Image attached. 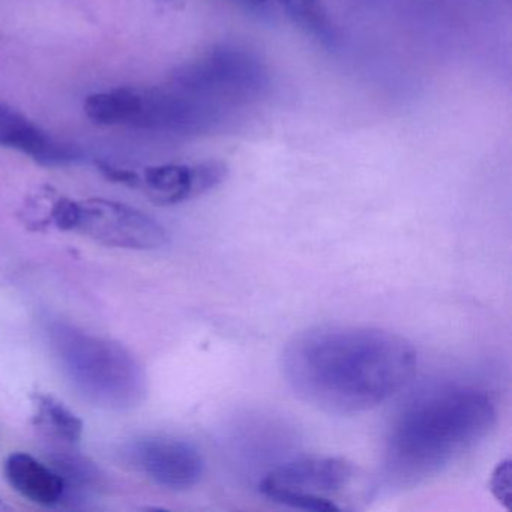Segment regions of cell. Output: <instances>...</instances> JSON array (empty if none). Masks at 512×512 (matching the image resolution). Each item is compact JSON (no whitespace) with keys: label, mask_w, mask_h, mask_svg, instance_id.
Segmentation results:
<instances>
[{"label":"cell","mask_w":512,"mask_h":512,"mask_svg":"<svg viewBox=\"0 0 512 512\" xmlns=\"http://www.w3.org/2000/svg\"><path fill=\"white\" fill-rule=\"evenodd\" d=\"M415 347L395 332L325 325L299 332L281 358L284 379L305 403L331 413H359L394 397L412 380Z\"/></svg>","instance_id":"cell-1"},{"label":"cell","mask_w":512,"mask_h":512,"mask_svg":"<svg viewBox=\"0 0 512 512\" xmlns=\"http://www.w3.org/2000/svg\"><path fill=\"white\" fill-rule=\"evenodd\" d=\"M496 404L484 389L445 385L404 407L386 442L388 478L415 485L443 472L493 430Z\"/></svg>","instance_id":"cell-2"},{"label":"cell","mask_w":512,"mask_h":512,"mask_svg":"<svg viewBox=\"0 0 512 512\" xmlns=\"http://www.w3.org/2000/svg\"><path fill=\"white\" fill-rule=\"evenodd\" d=\"M46 335L62 374L86 401L107 410H130L143 403L145 370L122 344L64 320H49Z\"/></svg>","instance_id":"cell-3"},{"label":"cell","mask_w":512,"mask_h":512,"mask_svg":"<svg viewBox=\"0 0 512 512\" xmlns=\"http://www.w3.org/2000/svg\"><path fill=\"white\" fill-rule=\"evenodd\" d=\"M359 479L355 464L340 457H304L287 461L260 482V493L287 508L341 512Z\"/></svg>","instance_id":"cell-4"},{"label":"cell","mask_w":512,"mask_h":512,"mask_svg":"<svg viewBox=\"0 0 512 512\" xmlns=\"http://www.w3.org/2000/svg\"><path fill=\"white\" fill-rule=\"evenodd\" d=\"M76 232L104 247L125 250H158L169 241L166 229L145 212L104 199L79 202Z\"/></svg>","instance_id":"cell-5"},{"label":"cell","mask_w":512,"mask_h":512,"mask_svg":"<svg viewBox=\"0 0 512 512\" xmlns=\"http://www.w3.org/2000/svg\"><path fill=\"white\" fill-rule=\"evenodd\" d=\"M127 457L143 475L172 491L191 490L205 472L199 448L178 437H143L128 446Z\"/></svg>","instance_id":"cell-6"},{"label":"cell","mask_w":512,"mask_h":512,"mask_svg":"<svg viewBox=\"0 0 512 512\" xmlns=\"http://www.w3.org/2000/svg\"><path fill=\"white\" fill-rule=\"evenodd\" d=\"M262 67L251 56L233 50L211 53L176 74L184 91L202 94H250L262 83Z\"/></svg>","instance_id":"cell-7"},{"label":"cell","mask_w":512,"mask_h":512,"mask_svg":"<svg viewBox=\"0 0 512 512\" xmlns=\"http://www.w3.org/2000/svg\"><path fill=\"white\" fill-rule=\"evenodd\" d=\"M227 175L229 169L223 161H203L194 166L164 164L146 169L143 184L152 202L172 206L209 193L223 184Z\"/></svg>","instance_id":"cell-8"},{"label":"cell","mask_w":512,"mask_h":512,"mask_svg":"<svg viewBox=\"0 0 512 512\" xmlns=\"http://www.w3.org/2000/svg\"><path fill=\"white\" fill-rule=\"evenodd\" d=\"M4 473L8 484L25 499L46 508L62 505L64 479L50 464L41 463L26 452H13L5 460Z\"/></svg>","instance_id":"cell-9"},{"label":"cell","mask_w":512,"mask_h":512,"mask_svg":"<svg viewBox=\"0 0 512 512\" xmlns=\"http://www.w3.org/2000/svg\"><path fill=\"white\" fill-rule=\"evenodd\" d=\"M0 146L16 149L44 164H62L74 160L70 149L50 139L26 116L2 101H0Z\"/></svg>","instance_id":"cell-10"},{"label":"cell","mask_w":512,"mask_h":512,"mask_svg":"<svg viewBox=\"0 0 512 512\" xmlns=\"http://www.w3.org/2000/svg\"><path fill=\"white\" fill-rule=\"evenodd\" d=\"M50 466L64 479L65 496L61 506L77 508L92 493L106 485V475L76 446L55 443L49 451Z\"/></svg>","instance_id":"cell-11"},{"label":"cell","mask_w":512,"mask_h":512,"mask_svg":"<svg viewBox=\"0 0 512 512\" xmlns=\"http://www.w3.org/2000/svg\"><path fill=\"white\" fill-rule=\"evenodd\" d=\"M86 118L101 127L131 125L137 127L142 115V91L140 89H115L89 95L83 104Z\"/></svg>","instance_id":"cell-12"},{"label":"cell","mask_w":512,"mask_h":512,"mask_svg":"<svg viewBox=\"0 0 512 512\" xmlns=\"http://www.w3.org/2000/svg\"><path fill=\"white\" fill-rule=\"evenodd\" d=\"M35 425L55 443L76 446L83 436V421L49 395L34 397Z\"/></svg>","instance_id":"cell-13"},{"label":"cell","mask_w":512,"mask_h":512,"mask_svg":"<svg viewBox=\"0 0 512 512\" xmlns=\"http://www.w3.org/2000/svg\"><path fill=\"white\" fill-rule=\"evenodd\" d=\"M290 16L311 34L323 40L334 38V29L320 0H281Z\"/></svg>","instance_id":"cell-14"},{"label":"cell","mask_w":512,"mask_h":512,"mask_svg":"<svg viewBox=\"0 0 512 512\" xmlns=\"http://www.w3.org/2000/svg\"><path fill=\"white\" fill-rule=\"evenodd\" d=\"M79 223V202L71 199H59L53 202L50 209V226L62 232L76 230Z\"/></svg>","instance_id":"cell-15"},{"label":"cell","mask_w":512,"mask_h":512,"mask_svg":"<svg viewBox=\"0 0 512 512\" xmlns=\"http://www.w3.org/2000/svg\"><path fill=\"white\" fill-rule=\"evenodd\" d=\"M491 491L503 505H509L511 499V461L499 463L491 476Z\"/></svg>","instance_id":"cell-16"},{"label":"cell","mask_w":512,"mask_h":512,"mask_svg":"<svg viewBox=\"0 0 512 512\" xmlns=\"http://www.w3.org/2000/svg\"><path fill=\"white\" fill-rule=\"evenodd\" d=\"M98 170L103 173L104 178L115 184L128 185V187H139L140 178L137 173L130 172V170L118 169V167L110 166L106 163H97Z\"/></svg>","instance_id":"cell-17"},{"label":"cell","mask_w":512,"mask_h":512,"mask_svg":"<svg viewBox=\"0 0 512 512\" xmlns=\"http://www.w3.org/2000/svg\"><path fill=\"white\" fill-rule=\"evenodd\" d=\"M247 2H260V0H247Z\"/></svg>","instance_id":"cell-18"},{"label":"cell","mask_w":512,"mask_h":512,"mask_svg":"<svg viewBox=\"0 0 512 512\" xmlns=\"http://www.w3.org/2000/svg\"><path fill=\"white\" fill-rule=\"evenodd\" d=\"M0 506H2V500H0Z\"/></svg>","instance_id":"cell-19"}]
</instances>
